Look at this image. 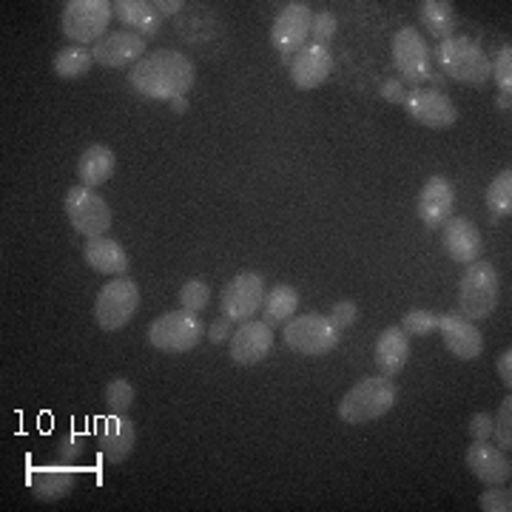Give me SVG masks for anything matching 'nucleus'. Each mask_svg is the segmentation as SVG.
Wrapping results in <instances>:
<instances>
[{"label":"nucleus","instance_id":"1","mask_svg":"<svg viewBox=\"0 0 512 512\" xmlns=\"http://www.w3.org/2000/svg\"><path fill=\"white\" fill-rule=\"evenodd\" d=\"M197 80V69L183 52L174 49H160L146 55L131 72H128V86L146 100H177L191 92Z\"/></svg>","mask_w":512,"mask_h":512},{"label":"nucleus","instance_id":"13","mask_svg":"<svg viewBox=\"0 0 512 512\" xmlns=\"http://www.w3.org/2000/svg\"><path fill=\"white\" fill-rule=\"evenodd\" d=\"M404 109L410 114V120H416L424 128H450L456 126L458 109L456 103L444 92L436 89H413L404 97Z\"/></svg>","mask_w":512,"mask_h":512},{"label":"nucleus","instance_id":"27","mask_svg":"<svg viewBox=\"0 0 512 512\" xmlns=\"http://www.w3.org/2000/svg\"><path fill=\"white\" fill-rule=\"evenodd\" d=\"M416 15H419L421 26L433 37H439V40H447V37L456 35L458 15L456 6L450 0H421Z\"/></svg>","mask_w":512,"mask_h":512},{"label":"nucleus","instance_id":"5","mask_svg":"<svg viewBox=\"0 0 512 512\" xmlns=\"http://www.w3.org/2000/svg\"><path fill=\"white\" fill-rule=\"evenodd\" d=\"M205 336V322L200 319V313L180 308V311H168L163 316H157L148 328V345L160 353H188L202 342Z\"/></svg>","mask_w":512,"mask_h":512},{"label":"nucleus","instance_id":"19","mask_svg":"<svg viewBox=\"0 0 512 512\" xmlns=\"http://www.w3.org/2000/svg\"><path fill=\"white\" fill-rule=\"evenodd\" d=\"M464 464L484 484H507L512 478L510 453H504L498 444H490V439L473 441L464 453Z\"/></svg>","mask_w":512,"mask_h":512},{"label":"nucleus","instance_id":"18","mask_svg":"<svg viewBox=\"0 0 512 512\" xmlns=\"http://www.w3.org/2000/svg\"><path fill=\"white\" fill-rule=\"evenodd\" d=\"M441 248L453 262L470 265L484 254V239H481L476 222L464 220V217H450L441 225Z\"/></svg>","mask_w":512,"mask_h":512},{"label":"nucleus","instance_id":"43","mask_svg":"<svg viewBox=\"0 0 512 512\" xmlns=\"http://www.w3.org/2000/svg\"><path fill=\"white\" fill-rule=\"evenodd\" d=\"M498 376H501V382L507 384V390L512 387V350L507 348L501 356H498Z\"/></svg>","mask_w":512,"mask_h":512},{"label":"nucleus","instance_id":"26","mask_svg":"<svg viewBox=\"0 0 512 512\" xmlns=\"http://www.w3.org/2000/svg\"><path fill=\"white\" fill-rule=\"evenodd\" d=\"M114 168H117V154L103 143H94L77 160V180L86 188H97V185L109 183Z\"/></svg>","mask_w":512,"mask_h":512},{"label":"nucleus","instance_id":"21","mask_svg":"<svg viewBox=\"0 0 512 512\" xmlns=\"http://www.w3.org/2000/svg\"><path fill=\"white\" fill-rule=\"evenodd\" d=\"M333 72V57L328 46H305L302 52H296L291 60V80L296 89L313 92L319 89Z\"/></svg>","mask_w":512,"mask_h":512},{"label":"nucleus","instance_id":"24","mask_svg":"<svg viewBox=\"0 0 512 512\" xmlns=\"http://www.w3.org/2000/svg\"><path fill=\"white\" fill-rule=\"evenodd\" d=\"M83 256L89 268L103 276H126L128 274V254L126 248L111 237H89Z\"/></svg>","mask_w":512,"mask_h":512},{"label":"nucleus","instance_id":"16","mask_svg":"<svg viewBox=\"0 0 512 512\" xmlns=\"http://www.w3.org/2000/svg\"><path fill=\"white\" fill-rule=\"evenodd\" d=\"M274 348V328L265 322L248 319L242 322L234 336H231V362L237 367H254L259 365Z\"/></svg>","mask_w":512,"mask_h":512},{"label":"nucleus","instance_id":"3","mask_svg":"<svg viewBox=\"0 0 512 512\" xmlns=\"http://www.w3.org/2000/svg\"><path fill=\"white\" fill-rule=\"evenodd\" d=\"M498 296H501V279L493 262L487 259L470 262L458 282V308H461L458 313L467 316L470 322H481L498 308Z\"/></svg>","mask_w":512,"mask_h":512},{"label":"nucleus","instance_id":"33","mask_svg":"<svg viewBox=\"0 0 512 512\" xmlns=\"http://www.w3.org/2000/svg\"><path fill=\"white\" fill-rule=\"evenodd\" d=\"M493 439L504 453H510L512 450V399L510 396L501 402L498 413L493 416Z\"/></svg>","mask_w":512,"mask_h":512},{"label":"nucleus","instance_id":"39","mask_svg":"<svg viewBox=\"0 0 512 512\" xmlns=\"http://www.w3.org/2000/svg\"><path fill=\"white\" fill-rule=\"evenodd\" d=\"M83 447H86L83 436H63L60 447H57V461L60 464H74L77 458L83 456Z\"/></svg>","mask_w":512,"mask_h":512},{"label":"nucleus","instance_id":"11","mask_svg":"<svg viewBox=\"0 0 512 512\" xmlns=\"http://www.w3.org/2000/svg\"><path fill=\"white\" fill-rule=\"evenodd\" d=\"M262 302H265L262 274H237L222 288L220 311L234 325H242V322L254 319L256 311H262Z\"/></svg>","mask_w":512,"mask_h":512},{"label":"nucleus","instance_id":"23","mask_svg":"<svg viewBox=\"0 0 512 512\" xmlns=\"http://www.w3.org/2000/svg\"><path fill=\"white\" fill-rule=\"evenodd\" d=\"M80 473L74 470V464H46V467H37L32 478H29V487L37 501H60L66 495H72L74 484H77Z\"/></svg>","mask_w":512,"mask_h":512},{"label":"nucleus","instance_id":"35","mask_svg":"<svg viewBox=\"0 0 512 512\" xmlns=\"http://www.w3.org/2000/svg\"><path fill=\"white\" fill-rule=\"evenodd\" d=\"M490 74H493L495 86H498L501 97H512V49L510 46H504V49L498 52L495 63L490 66Z\"/></svg>","mask_w":512,"mask_h":512},{"label":"nucleus","instance_id":"2","mask_svg":"<svg viewBox=\"0 0 512 512\" xmlns=\"http://www.w3.org/2000/svg\"><path fill=\"white\" fill-rule=\"evenodd\" d=\"M399 399V390L387 376H367L356 382L339 402V419L345 424H367L387 416Z\"/></svg>","mask_w":512,"mask_h":512},{"label":"nucleus","instance_id":"42","mask_svg":"<svg viewBox=\"0 0 512 512\" xmlns=\"http://www.w3.org/2000/svg\"><path fill=\"white\" fill-rule=\"evenodd\" d=\"M382 97L387 100V103H402L404 106V97H407V92H404V86L399 83V80H387V83H382Z\"/></svg>","mask_w":512,"mask_h":512},{"label":"nucleus","instance_id":"30","mask_svg":"<svg viewBox=\"0 0 512 512\" xmlns=\"http://www.w3.org/2000/svg\"><path fill=\"white\" fill-rule=\"evenodd\" d=\"M487 208L493 211L495 217H510L512 214V171L504 168L493 183L487 185V194H484Z\"/></svg>","mask_w":512,"mask_h":512},{"label":"nucleus","instance_id":"40","mask_svg":"<svg viewBox=\"0 0 512 512\" xmlns=\"http://www.w3.org/2000/svg\"><path fill=\"white\" fill-rule=\"evenodd\" d=\"M467 433L473 441L493 439V416L490 413H473V419L467 424Z\"/></svg>","mask_w":512,"mask_h":512},{"label":"nucleus","instance_id":"41","mask_svg":"<svg viewBox=\"0 0 512 512\" xmlns=\"http://www.w3.org/2000/svg\"><path fill=\"white\" fill-rule=\"evenodd\" d=\"M231 336H234V322L231 319H214L211 322V328H208V339H211V345H222V342H231Z\"/></svg>","mask_w":512,"mask_h":512},{"label":"nucleus","instance_id":"38","mask_svg":"<svg viewBox=\"0 0 512 512\" xmlns=\"http://www.w3.org/2000/svg\"><path fill=\"white\" fill-rule=\"evenodd\" d=\"M328 319H330V325L339 330V333H345V330L356 325V319H359V308H356V302L342 299V302H336V305H333V311L328 313Z\"/></svg>","mask_w":512,"mask_h":512},{"label":"nucleus","instance_id":"44","mask_svg":"<svg viewBox=\"0 0 512 512\" xmlns=\"http://www.w3.org/2000/svg\"><path fill=\"white\" fill-rule=\"evenodd\" d=\"M154 6H157V9H160V15H177V12H180V9H183L185 3L183 0H168V3H165V0H160V3H154Z\"/></svg>","mask_w":512,"mask_h":512},{"label":"nucleus","instance_id":"10","mask_svg":"<svg viewBox=\"0 0 512 512\" xmlns=\"http://www.w3.org/2000/svg\"><path fill=\"white\" fill-rule=\"evenodd\" d=\"M393 66L407 83L419 89V83H427L433 77V55L419 35V29L404 26L393 35Z\"/></svg>","mask_w":512,"mask_h":512},{"label":"nucleus","instance_id":"8","mask_svg":"<svg viewBox=\"0 0 512 512\" xmlns=\"http://www.w3.org/2000/svg\"><path fill=\"white\" fill-rule=\"evenodd\" d=\"M345 333L330 325L328 316L322 313H302L291 322H285L282 330V339L293 353H302V356H325L330 350L339 348Z\"/></svg>","mask_w":512,"mask_h":512},{"label":"nucleus","instance_id":"28","mask_svg":"<svg viewBox=\"0 0 512 512\" xmlns=\"http://www.w3.org/2000/svg\"><path fill=\"white\" fill-rule=\"evenodd\" d=\"M299 308V291L293 285H276L274 291L265 293V302H262V322L279 328L285 322H291V316Z\"/></svg>","mask_w":512,"mask_h":512},{"label":"nucleus","instance_id":"4","mask_svg":"<svg viewBox=\"0 0 512 512\" xmlns=\"http://www.w3.org/2000/svg\"><path fill=\"white\" fill-rule=\"evenodd\" d=\"M439 66L441 72L447 77H453L458 83H467V86H487L490 83V60L484 55V49L478 46L476 40L470 37H447L439 43Z\"/></svg>","mask_w":512,"mask_h":512},{"label":"nucleus","instance_id":"7","mask_svg":"<svg viewBox=\"0 0 512 512\" xmlns=\"http://www.w3.org/2000/svg\"><path fill=\"white\" fill-rule=\"evenodd\" d=\"M137 311H140V285L126 276L106 282L94 302V319L106 333L126 328Z\"/></svg>","mask_w":512,"mask_h":512},{"label":"nucleus","instance_id":"36","mask_svg":"<svg viewBox=\"0 0 512 512\" xmlns=\"http://www.w3.org/2000/svg\"><path fill=\"white\" fill-rule=\"evenodd\" d=\"M336 29H339V23H336V15H333V12H328V9L313 12V20H311L313 46H328L330 37L336 35Z\"/></svg>","mask_w":512,"mask_h":512},{"label":"nucleus","instance_id":"22","mask_svg":"<svg viewBox=\"0 0 512 512\" xmlns=\"http://www.w3.org/2000/svg\"><path fill=\"white\" fill-rule=\"evenodd\" d=\"M373 362H376V370L393 379L404 370V365L410 362V336L404 333L399 325H390L379 333L376 339V350H373Z\"/></svg>","mask_w":512,"mask_h":512},{"label":"nucleus","instance_id":"14","mask_svg":"<svg viewBox=\"0 0 512 512\" xmlns=\"http://www.w3.org/2000/svg\"><path fill=\"white\" fill-rule=\"evenodd\" d=\"M143 52H146V37L128 29L109 32L103 40H97L92 49L94 63L106 69H128V66L134 69L146 57Z\"/></svg>","mask_w":512,"mask_h":512},{"label":"nucleus","instance_id":"32","mask_svg":"<svg viewBox=\"0 0 512 512\" xmlns=\"http://www.w3.org/2000/svg\"><path fill=\"white\" fill-rule=\"evenodd\" d=\"M399 328H402L407 336H430V333H436V330H439V313L421 311V308H416V311H407Z\"/></svg>","mask_w":512,"mask_h":512},{"label":"nucleus","instance_id":"17","mask_svg":"<svg viewBox=\"0 0 512 512\" xmlns=\"http://www.w3.org/2000/svg\"><path fill=\"white\" fill-rule=\"evenodd\" d=\"M456 208V188L447 177H430L421 185L419 197H416V217L427 228H439L453 217Z\"/></svg>","mask_w":512,"mask_h":512},{"label":"nucleus","instance_id":"34","mask_svg":"<svg viewBox=\"0 0 512 512\" xmlns=\"http://www.w3.org/2000/svg\"><path fill=\"white\" fill-rule=\"evenodd\" d=\"M180 302H183V308H188V311H205L208 302H211V288H208V282H202V279H188L183 285V291H180Z\"/></svg>","mask_w":512,"mask_h":512},{"label":"nucleus","instance_id":"46","mask_svg":"<svg viewBox=\"0 0 512 512\" xmlns=\"http://www.w3.org/2000/svg\"><path fill=\"white\" fill-rule=\"evenodd\" d=\"M510 97H501V94H498V109L501 111H510Z\"/></svg>","mask_w":512,"mask_h":512},{"label":"nucleus","instance_id":"20","mask_svg":"<svg viewBox=\"0 0 512 512\" xmlns=\"http://www.w3.org/2000/svg\"><path fill=\"white\" fill-rule=\"evenodd\" d=\"M134 444H137V427L126 416L111 413L109 419H103L97 424V450H100L103 461L123 464L131 456Z\"/></svg>","mask_w":512,"mask_h":512},{"label":"nucleus","instance_id":"45","mask_svg":"<svg viewBox=\"0 0 512 512\" xmlns=\"http://www.w3.org/2000/svg\"><path fill=\"white\" fill-rule=\"evenodd\" d=\"M171 106H174V111L183 114V111H188V100H185V97H177V100H171Z\"/></svg>","mask_w":512,"mask_h":512},{"label":"nucleus","instance_id":"31","mask_svg":"<svg viewBox=\"0 0 512 512\" xmlns=\"http://www.w3.org/2000/svg\"><path fill=\"white\" fill-rule=\"evenodd\" d=\"M103 399H106L109 413L126 416L128 410H131V404H134V399H137V393H134V384L128 382V379H111L106 384V390H103Z\"/></svg>","mask_w":512,"mask_h":512},{"label":"nucleus","instance_id":"15","mask_svg":"<svg viewBox=\"0 0 512 512\" xmlns=\"http://www.w3.org/2000/svg\"><path fill=\"white\" fill-rule=\"evenodd\" d=\"M439 333L444 348L450 350L461 362H473L484 353V336L481 330L458 311H447L439 316Z\"/></svg>","mask_w":512,"mask_h":512},{"label":"nucleus","instance_id":"6","mask_svg":"<svg viewBox=\"0 0 512 512\" xmlns=\"http://www.w3.org/2000/svg\"><path fill=\"white\" fill-rule=\"evenodd\" d=\"M111 18H114V3L109 0H69L63 6L60 26L63 35L74 40V46H86L109 35L106 29Z\"/></svg>","mask_w":512,"mask_h":512},{"label":"nucleus","instance_id":"9","mask_svg":"<svg viewBox=\"0 0 512 512\" xmlns=\"http://www.w3.org/2000/svg\"><path fill=\"white\" fill-rule=\"evenodd\" d=\"M63 211L72 222V228L83 237H103L111 228V208L94 188L86 185H72L66 191Z\"/></svg>","mask_w":512,"mask_h":512},{"label":"nucleus","instance_id":"29","mask_svg":"<svg viewBox=\"0 0 512 512\" xmlns=\"http://www.w3.org/2000/svg\"><path fill=\"white\" fill-rule=\"evenodd\" d=\"M92 66L94 55L92 49H86V46H66L52 60V72L57 77H63V80H80V77L92 72Z\"/></svg>","mask_w":512,"mask_h":512},{"label":"nucleus","instance_id":"12","mask_svg":"<svg viewBox=\"0 0 512 512\" xmlns=\"http://www.w3.org/2000/svg\"><path fill=\"white\" fill-rule=\"evenodd\" d=\"M313 12L308 3H285V9L276 15L274 29H271V46L279 55H296L305 49V40L311 37Z\"/></svg>","mask_w":512,"mask_h":512},{"label":"nucleus","instance_id":"37","mask_svg":"<svg viewBox=\"0 0 512 512\" xmlns=\"http://www.w3.org/2000/svg\"><path fill=\"white\" fill-rule=\"evenodd\" d=\"M478 507L484 512H510L512 510V493L510 487L493 484L490 490H484L478 498Z\"/></svg>","mask_w":512,"mask_h":512},{"label":"nucleus","instance_id":"25","mask_svg":"<svg viewBox=\"0 0 512 512\" xmlns=\"http://www.w3.org/2000/svg\"><path fill=\"white\" fill-rule=\"evenodd\" d=\"M114 18L120 20V26H126L128 32H137L143 37H154L163 26L160 9L154 3H146V0H117Z\"/></svg>","mask_w":512,"mask_h":512}]
</instances>
